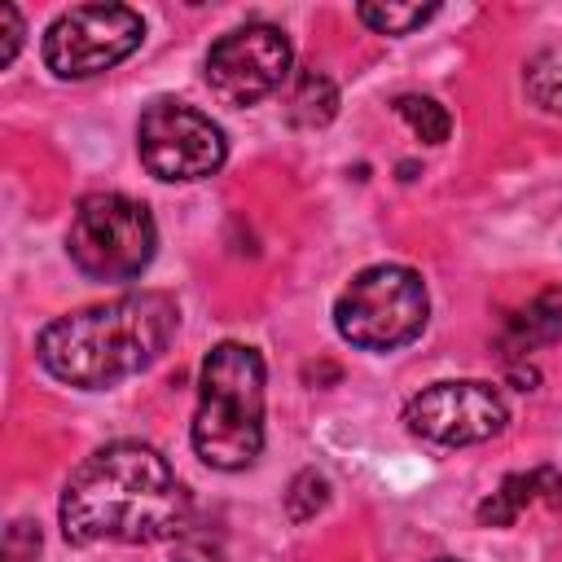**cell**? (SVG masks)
I'll use <instances>...</instances> for the list:
<instances>
[{"instance_id": "1", "label": "cell", "mask_w": 562, "mask_h": 562, "mask_svg": "<svg viewBox=\"0 0 562 562\" xmlns=\"http://www.w3.org/2000/svg\"><path fill=\"white\" fill-rule=\"evenodd\" d=\"M189 492L149 443L119 439L83 457L66 479L57 522L70 544H158L189 527Z\"/></svg>"}, {"instance_id": "2", "label": "cell", "mask_w": 562, "mask_h": 562, "mask_svg": "<svg viewBox=\"0 0 562 562\" xmlns=\"http://www.w3.org/2000/svg\"><path fill=\"white\" fill-rule=\"evenodd\" d=\"M176 329V299L162 290H136L48 321L35 342V356L48 378L75 391H105L149 369L167 351Z\"/></svg>"}, {"instance_id": "3", "label": "cell", "mask_w": 562, "mask_h": 562, "mask_svg": "<svg viewBox=\"0 0 562 562\" xmlns=\"http://www.w3.org/2000/svg\"><path fill=\"white\" fill-rule=\"evenodd\" d=\"M193 452L211 470H246L263 452V356L246 342H220L202 360Z\"/></svg>"}, {"instance_id": "4", "label": "cell", "mask_w": 562, "mask_h": 562, "mask_svg": "<svg viewBox=\"0 0 562 562\" xmlns=\"http://www.w3.org/2000/svg\"><path fill=\"white\" fill-rule=\"evenodd\" d=\"M426 281L404 263L356 272L334 299V329L360 351H395L426 329Z\"/></svg>"}, {"instance_id": "5", "label": "cell", "mask_w": 562, "mask_h": 562, "mask_svg": "<svg viewBox=\"0 0 562 562\" xmlns=\"http://www.w3.org/2000/svg\"><path fill=\"white\" fill-rule=\"evenodd\" d=\"M154 250H158V228L145 202H132L123 193L79 198L66 228V255L83 277L136 281L149 268Z\"/></svg>"}, {"instance_id": "6", "label": "cell", "mask_w": 562, "mask_h": 562, "mask_svg": "<svg viewBox=\"0 0 562 562\" xmlns=\"http://www.w3.org/2000/svg\"><path fill=\"white\" fill-rule=\"evenodd\" d=\"M145 40V22L127 4H79L53 18L44 31V66L57 79H92L132 57Z\"/></svg>"}, {"instance_id": "7", "label": "cell", "mask_w": 562, "mask_h": 562, "mask_svg": "<svg viewBox=\"0 0 562 562\" xmlns=\"http://www.w3.org/2000/svg\"><path fill=\"white\" fill-rule=\"evenodd\" d=\"M136 154H140L145 171L158 180H206L224 167L228 140H224L220 123H211V114H202L184 101L158 97L140 110Z\"/></svg>"}, {"instance_id": "8", "label": "cell", "mask_w": 562, "mask_h": 562, "mask_svg": "<svg viewBox=\"0 0 562 562\" xmlns=\"http://www.w3.org/2000/svg\"><path fill=\"white\" fill-rule=\"evenodd\" d=\"M290 61H294V48L281 26L246 22L211 44L206 83L224 105L246 110V105H259L263 97H272L290 79Z\"/></svg>"}, {"instance_id": "9", "label": "cell", "mask_w": 562, "mask_h": 562, "mask_svg": "<svg viewBox=\"0 0 562 562\" xmlns=\"http://www.w3.org/2000/svg\"><path fill=\"white\" fill-rule=\"evenodd\" d=\"M404 426L426 443L465 448V443L496 439L509 426V408L492 382L461 378V382H435L417 391L404 404Z\"/></svg>"}, {"instance_id": "10", "label": "cell", "mask_w": 562, "mask_h": 562, "mask_svg": "<svg viewBox=\"0 0 562 562\" xmlns=\"http://www.w3.org/2000/svg\"><path fill=\"white\" fill-rule=\"evenodd\" d=\"M531 505H562V474L553 465H536V470H518V474H505L501 487L479 501V522L483 527H514L522 518V509Z\"/></svg>"}, {"instance_id": "11", "label": "cell", "mask_w": 562, "mask_h": 562, "mask_svg": "<svg viewBox=\"0 0 562 562\" xmlns=\"http://www.w3.org/2000/svg\"><path fill=\"white\" fill-rule=\"evenodd\" d=\"M558 338H562V285L540 290L531 303H522L518 312H509L496 342H501L505 356H527V351L549 347Z\"/></svg>"}, {"instance_id": "12", "label": "cell", "mask_w": 562, "mask_h": 562, "mask_svg": "<svg viewBox=\"0 0 562 562\" xmlns=\"http://www.w3.org/2000/svg\"><path fill=\"white\" fill-rule=\"evenodd\" d=\"M334 114H338V83L325 70H316V66L294 70L290 92H285V119H290V127H307L312 132V127H325Z\"/></svg>"}, {"instance_id": "13", "label": "cell", "mask_w": 562, "mask_h": 562, "mask_svg": "<svg viewBox=\"0 0 562 562\" xmlns=\"http://www.w3.org/2000/svg\"><path fill=\"white\" fill-rule=\"evenodd\" d=\"M522 88H527V97H531L540 110L562 114V53H558V48L536 53V57L527 61V70H522Z\"/></svg>"}, {"instance_id": "14", "label": "cell", "mask_w": 562, "mask_h": 562, "mask_svg": "<svg viewBox=\"0 0 562 562\" xmlns=\"http://www.w3.org/2000/svg\"><path fill=\"white\" fill-rule=\"evenodd\" d=\"M395 114L426 140V145H443L448 140V132H452V119H448V110L435 101V97H417V92H404V97H395Z\"/></svg>"}, {"instance_id": "15", "label": "cell", "mask_w": 562, "mask_h": 562, "mask_svg": "<svg viewBox=\"0 0 562 562\" xmlns=\"http://www.w3.org/2000/svg\"><path fill=\"white\" fill-rule=\"evenodd\" d=\"M364 26H373L378 35H408L422 22H430L439 13V4H360L356 9Z\"/></svg>"}, {"instance_id": "16", "label": "cell", "mask_w": 562, "mask_h": 562, "mask_svg": "<svg viewBox=\"0 0 562 562\" xmlns=\"http://www.w3.org/2000/svg\"><path fill=\"white\" fill-rule=\"evenodd\" d=\"M325 501H329V479L316 470H299L285 492V514H290V522H307L325 509Z\"/></svg>"}, {"instance_id": "17", "label": "cell", "mask_w": 562, "mask_h": 562, "mask_svg": "<svg viewBox=\"0 0 562 562\" xmlns=\"http://www.w3.org/2000/svg\"><path fill=\"white\" fill-rule=\"evenodd\" d=\"M176 562H224V544L220 531H202V527H184L176 536Z\"/></svg>"}, {"instance_id": "18", "label": "cell", "mask_w": 562, "mask_h": 562, "mask_svg": "<svg viewBox=\"0 0 562 562\" xmlns=\"http://www.w3.org/2000/svg\"><path fill=\"white\" fill-rule=\"evenodd\" d=\"M35 553H40V527L31 518L9 522V531H4V558L9 562H35Z\"/></svg>"}, {"instance_id": "19", "label": "cell", "mask_w": 562, "mask_h": 562, "mask_svg": "<svg viewBox=\"0 0 562 562\" xmlns=\"http://www.w3.org/2000/svg\"><path fill=\"white\" fill-rule=\"evenodd\" d=\"M0 22H4V44H0V66H13L18 48H22V13L13 4H0Z\"/></svg>"}, {"instance_id": "20", "label": "cell", "mask_w": 562, "mask_h": 562, "mask_svg": "<svg viewBox=\"0 0 562 562\" xmlns=\"http://www.w3.org/2000/svg\"><path fill=\"white\" fill-rule=\"evenodd\" d=\"M435 562H461V558H435Z\"/></svg>"}]
</instances>
